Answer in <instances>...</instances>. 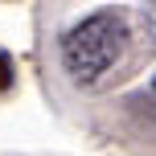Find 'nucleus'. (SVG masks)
I'll list each match as a JSON object with an SVG mask.
<instances>
[{"instance_id":"f257e3e1","label":"nucleus","mask_w":156,"mask_h":156,"mask_svg":"<svg viewBox=\"0 0 156 156\" xmlns=\"http://www.w3.org/2000/svg\"><path fill=\"white\" fill-rule=\"evenodd\" d=\"M123 49H127V21L115 8H103L78 21L62 37V66L78 86H90L123 58Z\"/></svg>"}]
</instances>
